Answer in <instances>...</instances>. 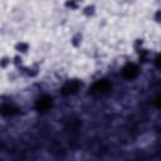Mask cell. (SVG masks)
Segmentation results:
<instances>
[{"label":"cell","instance_id":"1","mask_svg":"<svg viewBox=\"0 0 161 161\" xmlns=\"http://www.w3.org/2000/svg\"><path fill=\"white\" fill-rule=\"evenodd\" d=\"M80 88V82L79 80H69L68 83H65L62 89H60V93L63 96H70V94H74L79 91Z\"/></svg>","mask_w":161,"mask_h":161},{"label":"cell","instance_id":"2","mask_svg":"<svg viewBox=\"0 0 161 161\" xmlns=\"http://www.w3.org/2000/svg\"><path fill=\"white\" fill-rule=\"evenodd\" d=\"M52 106H53V101H52V98H50L49 96H47V94L42 96V97L36 101V103H35V108H36V111H39V112L49 111V109L52 108Z\"/></svg>","mask_w":161,"mask_h":161},{"label":"cell","instance_id":"3","mask_svg":"<svg viewBox=\"0 0 161 161\" xmlns=\"http://www.w3.org/2000/svg\"><path fill=\"white\" fill-rule=\"evenodd\" d=\"M109 89H111V83H109L108 80H106V79L97 80V82L92 86V88H91L92 93H97V94L106 93V92H108Z\"/></svg>","mask_w":161,"mask_h":161},{"label":"cell","instance_id":"4","mask_svg":"<svg viewBox=\"0 0 161 161\" xmlns=\"http://www.w3.org/2000/svg\"><path fill=\"white\" fill-rule=\"evenodd\" d=\"M122 75L128 79V80H132L135 79L137 75H138V67L133 63H128L127 65H125V68L122 69Z\"/></svg>","mask_w":161,"mask_h":161},{"label":"cell","instance_id":"5","mask_svg":"<svg viewBox=\"0 0 161 161\" xmlns=\"http://www.w3.org/2000/svg\"><path fill=\"white\" fill-rule=\"evenodd\" d=\"M1 112H3L4 116H14V114L19 113V108H16L14 106H10V104H5V106H3Z\"/></svg>","mask_w":161,"mask_h":161},{"label":"cell","instance_id":"6","mask_svg":"<svg viewBox=\"0 0 161 161\" xmlns=\"http://www.w3.org/2000/svg\"><path fill=\"white\" fill-rule=\"evenodd\" d=\"M155 104H156V107L161 108V94H160V96H157V97L155 98Z\"/></svg>","mask_w":161,"mask_h":161},{"label":"cell","instance_id":"7","mask_svg":"<svg viewBox=\"0 0 161 161\" xmlns=\"http://www.w3.org/2000/svg\"><path fill=\"white\" fill-rule=\"evenodd\" d=\"M155 64H156V67H157V68H160V69H161V54H160V55L156 58Z\"/></svg>","mask_w":161,"mask_h":161}]
</instances>
